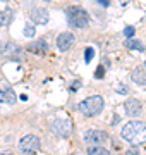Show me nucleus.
I'll list each match as a JSON object with an SVG mask.
<instances>
[{
	"label": "nucleus",
	"mask_w": 146,
	"mask_h": 155,
	"mask_svg": "<svg viewBox=\"0 0 146 155\" xmlns=\"http://www.w3.org/2000/svg\"><path fill=\"white\" fill-rule=\"evenodd\" d=\"M122 138L136 147L146 141V124L141 121H131L122 127Z\"/></svg>",
	"instance_id": "nucleus-1"
},
{
	"label": "nucleus",
	"mask_w": 146,
	"mask_h": 155,
	"mask_svg": "<svg viewBox=\"0 0 146 155\" xmlns=\"http://www.w3.org/2000/svg\"><path fill=\"white\" fill-rule=\"evenodd\" d=\"M103 110V98L100 95H93V97H88L84 98L81 104H79V112L86 117H93L98 116L100 112Z\"/></svg>",
	"instance_id": "nucleus-2"
},
{
	"label": "nucleus",
	"mask_w": 146,
	"mask_h": 155,
	"mask_svg": "<svg viewBox=\"0 0 146 155\" xmlns=\"http://www.w3.org/2000/svg\"><path fill=\"white\" fill-rule=\"evenodd\" d=\"M65 16H67V21H69V26L72 28H86L88 26V12L81 7H67L65 9Z\"/></svg>",
	"instance_id": "nucleus-3"
},
{
	"label": "nucleus",
	"mask_w": 146,
	"mask_h": 155,
	"mask_svg": "<svg viewBox=\"0 0 146 155\" xmlns=\"http://www.w3.org/2000/svg\"><path fill=\"white\" fill-rule=\"evenodd\" d=\"M41 143H40V138L34 136V134H26L24 138H21L19 141V152L23 155H34L40 150Z\"/></svg>",
	"instance_id": "nucleus-4"
},
{
	"label": "nucleus",
	"mask_w": 146,
	"mask_h": 155,
	"mask_svg": "<svg viewBox=\"0 0 146 155\" xmlns=\"http://www.w3.org/2000/svg\"><path fill=\"white\" fill-rule=\"evenodd\" d=\"M72 131V126H71V121L69 119H53L52 121V133L60 136V138H65L69 136Z\"/></svg>",
	"instance_id": "nucleus-5"
},
{
	"label": "nucleus",
	"mask_w": 146,
	"mask_h": 155,
	"mask_svg": "<svg viewBox=\"0 0 146 155\" xmlns=\"http://www.w3.org/2000/svg\"><path fill=\"white\" fill-rule=\"evenodd\" d=\"M107 133L105 131H101V129H88L84 133V141L88 145H101L107 141Z\"/></svg>",
	"instance_id": "nucleus-6"
},
{
	"label": "nucleus",
	"mask_w": 146,
	"mask_h": 155,
	"mask_svg": "<svg viewBox=\"0 0 146 155\" xmlns=\"http://www.w3.org/2000/svg\"><path fill=\"white\" fill-rule=\"evenodd\" d=\"M124 107H125V112L129 117H139L141 112H143V105L138 98H127Z\"/></svg>",
	"instance_id": "nucleus-7"
},
{
	"label": "nucleus",
	"mask_w": 146,
	"mask_h": 155,
	"mask_svg": "<svg viewBox=\"0 0 146 155\" xmlns=\"http://www.w3.org/2000/svg\"><path fill=\"white\" fill-rule=\"evenodd\" d=\"M74 35L69 33V31H64V33L59 35V38H57V47H59V50H62V52H67L69 48H72L74 45Z\"/></svg>",
	"instance_id": "nucleus-8"
},
{
	"label": "nucleus",
	"mask_w": 146,
	"mask_h": 155,
	"mask_svg": "<svg viewBox=\"0 0 146 155\" xmlns=\"http://www.w3.org/2000/svg\"><path fill=\"white\" fill-rule=\"evenodd\" d=\"M29 17H31V21H34L36 24H46L48 22V11L46 9H33V11L29 12Z\"/></svg>",
	"instance_id": "nucleus-9"
},
{
	"label": "nucleus",
	"mask_w": 146,
	"mask_h": 155,
	"mask_svg": "<svg viewBox=\"0 0 146 155\" xmlns=\"http://www.w3.org/2000/svg\"><path fill=\"white\" fill-rule=\"evenodd\" d=\"M131 76H132V81H134L136 84H139V86H146V67L144 66L136 67Z\"/></svg>",
	"instance_id": "nucleus-10"
},
{
	"label": "nucleus",
	"mask_w": 146,
	"mask_h": 155,
	"mask_svg": "<svg viewBox=\"0 0 146 155\" xmlns=\"http://www.w3.org/2000/svg\"><path fill=\"white\" fill-rule=\"evenodd\" d=\"M28 50H29V52H33V54H36V55H43V54H46L48 47H46V43L43 41V40H38V41L29 43L28 45Z\"/></svg>",
	"instance_id": "nucleus-11"
},
{
	"label": "nucleus",
	"mask_w": 146,
	"mask_h": 155,
	"mask_svg": "<svg viewBox=\"0 0 146 155\" xmlns=\"http://www.w3.org/2000/svg\"><path fill=\"white\" fill-rule=\"evenodd\" d=\"M0 102L14 104V102H16V93H14L11 88H0Z\"/></svg>",
	"instance_id": "nucleus-12"
},
{
	"label": "nucleus",
	"mask_w": 146,
	"mask_h": 155,
	"mask_svg": "<svg viewBox=\"0 0 146 155\" xmlns=\"http://www.w3.org/2000/svg\"><path fill=\"white\" fill-rule=\"evenodd\" d=\"M88 155H110V152L101 145H91L88 147Z\"/></svg>",
	"instance_id": "nucleus-13"
},
{
	"label": "nucleus",
	"mask_w": 146,
	"mask_h": 155,
	"mask_svg": "<svg viewBox=\"0 0 146 155\" xmlns=\"http://www.w3.org/2000/svg\"><path fill=\"white\" fill-rule=\"evenodd\" d=\"M17 45L12 43V41H2L0 43V55H5V54H11V52H16Z\"/></svg>",
	"instance_id": "nucleus-14"
},
{
	"label": "nucleus",
	"mask_w": 146,
	"mask_h": 155,
	"mask_svg": "<svg viewBox=\"0 0 146 155\" xmlns=\"http://www.w3.org/2000/svg\"><path fill=\"white\" fill-rule=\"evenodd\" d=\"M125 47L127 48H132V50H138V52H143L144 50V45L141 43L139 40H134V38L125 40Z\"/></svg>",
	"instance_id": "nucleus-15"
},
{
	"label": "nucleus",
	"mask_w": 146,
	"mask_h": 155,
	"mask_svg": "<svg viewBox=\"0 0 146 155\" xmlns=\"http://www.w3.org/2000/svg\"><path fill=\"white\" fill-rule=\"evenodd\" d=\"M12 21V11H0V26L4 28Z\"/></svg>",
	"instance_id": "nucleus-16"
},
{
	"label": "nucleus",
	"mask_w": 146,
	"mask_h": 155,
	"mask_svg": "<svg viewBox=\"0 0 146 155\" xmlns=\"http://www.w3.org/2000/svg\"><path fill=\"white\" fill-rule=\"evenodd\" d=\"M24 36H28V38H33L34 36V26L33 24H26V26H24Z\"/></svg>",
	"instance_id": "nucleus-17"
},
{
	"label": "nucleus",
	"mask_w": 146,
	"mask_h": 155,
	"mask_svg": "<svg viewBox=\"0 0 146 155\" xmlns=\"http://www.w3.org/2000/svg\"><path fill=\"white\" fill-rule=\"evenodd\" d=\"M84 54H86V55H84V61H86V62H91V57L95 55V50H93V48L90 47V48H86Z\"/></svg>",
	"instance_id": "nucleus-18"
},
{
	"label": "nucleus",
	"mask_w": 146,
	"mask_h": 155,
	"mask_svg": "<svg viewBox=\"0 0 146 155\" xmlns=\"http://www.w3.org/2000/svg\"><path fill=\"white\" fill-rule=\"evenodd\" d=\"M124 35H125V38H132L134 36V28L132 26H127V28L124 29Z\"/></svg>",
	"instance_id": "nucleus-19"
},
{
	"label": "nucleus",
	"mask_w": 146,
	"mask_h": 155,
	"mask_svg": "<svg viewBox=\"0 0 146 155\" xmlns=\"http://www.w3.org/2000/svg\"><path fill=\"white\" fill-rule=\"evenodd\" d=\"M125 155H139V150L136 148V147H131V148L125 152Z\"/></svg>",
	"instance_id": "nucleus-20"
},
{
	"label": "nucleus",
	"mask_w": 146,
	"mask_h": 155,
	"mask_svg": "<svg viewBox=\"0 0 146 155\" xmlns=\"http://www.w3.org/2000/svg\"><path fill=\"white\" fill-rule=\"evenodd\" d=\"M103 72H105V67L100 66V67H98V71H96L95 76H96V78H103Z\"/></svg>",
	"instance_id": "nucleus-21"
},
{
	"label": "nucleus",
	"mask_w": 146,
	"mask_h": 155,
	"mask_svg": "<svg viewBox=\"0 0 146 155\" xmlns=\"http://www.w3.org/2000/svg\"><path fill=\"white\" fill-rule=\"evenodd\" d=\"M0 155H14L11 152V150H2V152H0Z\"/></svg>",
	"instance_id": "nucleus-22"
},
{
	"label": "nucleus",
	"mask_w": 146,
	"mask_h": 155,
	"mask_svg": "<svg viewBox=\"0 0 146 155\" xmlns=\"http://www.w3.org/2000/svg\"><path fill=\"white\" fill-rule=\"evenodd\" d=\"M96 2H100L101 5H108V0H96Z\"/></svg>",
	"instance_id": "nucleus-23"
},
{
	"label": "nucleus",
	"mask_w": 146,
	"mask_h": 155,
	"mask_svg": "<svg viewBox=\"0 0 146 155\" xmlns=\"http://www.w3.org/2000/svg\"><path fill=\"white\" fill-rule=\"evenodd\" d=\"M144 67H146V61H144Z\"/></svg>",
	"instance_id": "nucleus-24"
},
{
	"label": "nucleus",
	"mask_w": 146,
	"mask_h": 155,
	"mask_svg": "<svg viewBox=\"0 0 146 155\" xmlns=\"http://www.w3.org/2000/svg\"><path fill=\"white\" fill-rule=\"evenodd\" d=\"M45 2H50V0H45Z\"/></svg>",
	"instance_id": "nucleus-25"
}]
</instances>
